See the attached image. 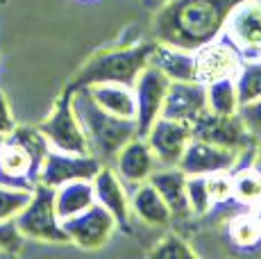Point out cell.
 <instances>
[{
  "label": "cell",
  "instance_id": "cell-1",
  "mask_svg": "<svg viewBox=\"0 0 261 259\" xmlns=\"http://www.w3.org/2000/svg\"><path fill=\"white\" fill-rule=\"evenodd\" d=\"M241 0H166L152 16L154 41L187 50L220 37L227 16Z\"/></svg>",
  "mask_w": 261,
  "mask_h": 259
},
{
  "label": "cell",
  "instance_id": "cell-2",
  "mask_svg": "<svg viewBox=\"0 0 261 259\" xmlns=\"http://www.w3.org/2000/svg\"><path fill=\"white\" fill-rule=\"evenodd\" d=\"M71 89H73L71 96L73 109L80 118L84 139H87L89 155H93L105 166H112L120 148L139 134L137 123L132 118L114 116V114L105 112L102 107H98L87 87H71Z\"/></svg>",
  "mask_w": 261,
  "mask_h": 259
},
{
  "label": "cell",
  "instance_id": "cell-3",
  "mask_svg": "<svg viewBox=\"0 0 261 259\" xmlns=\"http://www.w3.org/2000/svg\"><path fill=\"white\" fill-rule=\"evenodd\" d=\"M50 150L39 127L16 125L0 146V184L32 191L39 184L41 162Z\"/></svg>",
  "mask_w": 261,
  "mask_h": 259
},
{
  "label": "cell",
  "instance_id": "cell-4",
  "mask_svg": "<svg viewBox=\"0 0 261 259\" xmlns=\"http://www.w3.org/2000/svg\"><path fill=\"white\" fill-rule=\"evenodd\" d=\"M150 50H152V41H139L132 46L109 48V50L93 55L75 73L71 87H89L98 82H120L132 87L139 73L148 66Z\"/></svg>",
  "mask_w": 261,
  "mask_h": 259
},
{
  "label": "cell",
  "instance_id": "cell-5",
  "mask_svg": "<svg viewBox=\"0 0 261 259\" xmlns=\"http://www.w3.org/2000/svg\"><path fill=\"white\" fill-rule=\"evenodd\" d=\"M14 223L25 239L41 243H68L62 221L55 212V189L46 184H37L32 189L28 205L18 212Z\"/></svg>",
  "mask_w": 261,
  "mask_h": 259
},
{
  "label": "cell",
  "instance_id": "cell-6",
  "mask_svg": "<svg viewBox=\"0 0 261 259\" xmlns=\"http://www.w3.org/2000/svg\"><path fill=\"white\" fill-rule=\"evenodd\" d=\"M73 89L66 87L64 93L57 98V102L53 105V112L48 114V118L39 125L41 134L46 137L48 146L55 150L64 152H89L87 150V139H84L80 118L73 109Z\"/></svg>",
  "mask_w": 261,
  "mask_h": 259
},
{
  "label": "cell",
  "instance_id": "cell-7",
  "mask_svg": "<svg viewBox=\"0 0 261 259\" xmlns=\"http://www.w3.org/2000/svg\"><path fill=\"white\" fill-rule=\"evenodd\" d=\"M191 134L195 139H202V141L216 143V146L229 148V150L237 152H248L254 148L252 137L241 123L239 114H214L209 109H204L191 123Z\"/></svg>",
  "mask_w": 261,
  "mask_h": 259
},
{
  "label": "cell",
  "instance_id": "cell-8",
  "mask_svg": "<svg viewBox=\"0 0 261 259\" xmlns=\"http://www.w3.org/2000/svg\"><path fill=\"white\" fill-rule=\"evenodd\" d=\"M62 227L68 243L82 248V250H95V248H102L112 239V234L118 225L107 209L93 202L84 212L62 221Z\"/></svg>",
  "mask_w": 261,
  "mask_h": 259
},
{
  "label": "cell",
  "instance_id": "cell-9",
  "mask_svg": "<svg viewBox=\"0 0 261 259\" xmlns=\"http://www.w3.org/2000/svg\"><path fill=\"white\" fill-rule=\"evenodd\" d=\"M223 37L234 43L243 59L261 57V0H241L229 12Z\"/></svg>",
  "mask_w": 261,
  "mask_h": 259
},
{
  "label": "cell",
  "instance_id": "cell-10",
  "mask_svg": "<svg viewBox=\"0 0 261 259\" xmlns=\"http://www.w3.org/2000/svg\"><path fill=\"white\" fill-rule=\"evenodd\" d=\"M102 164L89 152H64L50 148L41 162L39 171V184L46 187H59L64 182L73 180H93L95 173L100 171Z\"/></svg>",
  "mask_w": 261,
  "mask_h": 259
},
{
  "label": "cell",
  "instance_id": "cell-11",
  "mask_svg": "<svg viewBox=\"0 0 261 259\" xmlns=\"http://www.w3.org/2000/svg\"><path fill=\"white\" fill-rule=\"evenodd\" d=\"M193 57H195V80L202 84H212L216 80H225V77H237L241 64H243V55L223 34L216 37L214 41L195 48Z\"/></svg>",
  "mask_w": 261,
  "mask_h": 259
},
{
  "label": "cell",
  "instance_id": "cell-12",
  "mask_svg": "<svg viewBox=\"0 0 261 259\" xmlns=\"http://www.w3.org/2000/svg\"><path fill=\"white\" fill-rule=\"evenodd\" d=\"M168 84H170V80L162 71H157L152 64H148L139 73L137 82L132 84L134 100H137L134 123H137V130L141 137L162 116V107H164V98H166V91H168Z\"/></svg>",
  "mask_w": 261,
  "mask_h": 259
},
{
  "label": "cell",
  "instance_id": "cell-13",
  "mask_svg": "<svg viewBox=\"0 0 261 259\" xmlns=\"http://www.w3.org/2000/svg\"><path fill=\"white\" fill-rule=\"evenodd\" d=\"M243 155L245 152L229 150V148L191 137L177 166L187 175H212V173H220V171H232Z\"/></svg>",
  "mask_w": 261,
  "mask_h": 259
},
{
  "label": "cell",
  "instance_id": "cell-14",
  "mask_svg": "<svg viewBox=\"0 0 261 259\" xmlns=\"http://www.w3.org/2000/svg\"><path fill=\"white\" fill-rule=\"evenodd\" d=\"M143 137L159 166H177L179 157H182L184 148L193 134H191V125L187 123L159 116Z\"/></svg>",
  "mask_w": 261,
  "mask_h": 259
},
{
  "label": "cell",
  "instance_id": "cell-15",
  "mask_svg": "<svg viewBox=\"0 0 261 259\" xmlns=\"http://www.w3.org/2000/svg\"><path fill=\"white\" fill-rule=\"evenodd\" d=\"M207 109V91L204 84L198 80H182V82H170L166 98H164L162 116L173 118L179 123H191Z\"/></svg>",
  "mask_w": 261,
  "mask_h": 259
},
{
  "label": "cell",
  "instance_id": "cell-16",
  "mask_svg": "<svg viewBox=\"0 0 261 259\" xmlns=\"http://www.w3.org/2000/svg\"><path fill=\"white\" fill-rule=\"evenodd\" d=\"M157 159L150 150L145 137L137 134L118 150L112 168L118 173V177L125 182V187H137L141 182H148L150 175L157 171Z\"/></svg>",
  "mask_w": 261,
  "mask_h": 259
},
{
  "label": "cell",
  "instance_id": "cell-17",
  "mask_svg": "<svg viewBox=\"0 0 261 259\" xmlns=\"http://www.w3.org/2000/svg\"><path fill=\"white\" fill-rule=\"evenodd\" d=\"M93 184V193H95V202L102 205L109 214L114 216L116 225L127 227L129 223V191L125 187V182L118 177V173L112 166H100V171L95 173V177L91 180Z\"/></svg>",
  "mask_w": 261,
  "mask_h": 259
},
{
  "label": "cell",
  "instance_id": "cell-18",
  "mask_svg": "<svg viewBox=\"0 0 261 259\" xmlns=\"http://www.w3.org/2000/svg\"><path fill=\"white\" fill-rule=\"evenodd\" d=\"M148 64H152L157 71H162L170 82L195 80V57L193 50H187V48L170 46V43L152 39V50H150Z\"/></svg>",
  "mask_w": 261,
  "mask_h": 259
},
{
  "label": "cell",
  "instance_id": "cell-19",
  "mask_svg": "<svg viewBox=\"0 0 261 259\" xmlns=\"http://www.w3.org/2000/svg\"><path fill=\"white\" fill-rule=\"evenodd\" d=\"M148 182L164 198L173 218L191 216L189 202H187V173L179 166H157V171L150 175Z\"/></svg>",
  "mask_w": 261,
  "mask_h": 259
},
{
  "label": "cell",
  "instance_id": "cell-20",
  "mask_svg": "<svg viewBox=\"0 0 261 259\" xmlns=\"http://www.w3.org/2000/svg\"><path fill=\"white\" fill-rule=\"evenodd\" d=\"M129 212L141 223L152 227H166L173 223V214H170L168 205L150 182L137 184L134 191L129 193Z\"/></svg>",
  "mask_w": 261,
  "mask_h": 259
},
{
  "label": "cell",
  "instance_id": "cell-21",
  "mask_svg": "<svg viewBox=\"0 0 261 259\" xmlns=\"http://www.w3.org/2000/svg\"><path fill=\"white\" fill-rule=\"evenodd\" d=\"M87 89L95 100V105L102 107L105 112L134 121V116H137V100H134L132 87L120 82H98V84H89Z\"/></svg>",
  "mask_w": 261,
  "mask_h": 259
},
{
  "label": "cell",
  "instance_id": "cell-22",
  "mask_svg": "<svg viewBox=\"0 0 261 259\" xmlns=\"http://www.w3.org/2000/svg\"><path fill=\"white\" fill-rule=\"evenodd\" d=\"M232 191L234 202L250 209L261 200V171L252 164V150H248L232 168Z\"/></svg>",
  "mask_w": 261,
  "mask_h": 259
},
{
  "label": "cell",
  "instance_id": "cell-23",
  "mask_svg": "<svg viewBox=\"0 0 261 259\" xmlns=\"http://www.w3.org/2000/svg\"><path fill=\"white\" fill-rule=\"evenodd\" d=\"M93 202L95 193L91 180H73L55 187V212H57L59 221H66L75 214L84 212Z\"/></svg>",
  "mask_w": 261,
  "mask_h": 259
},
{
  "label": "cell",
  "instance_id": "cell-24",
  "mask_svg": "<svg viewBox=\"0 0 261 259\" xmlns=\"http://www.w3.org/2000/svg\"><path fill=\"white\" fill-rule=\"evenodd\" d=\"M207 91V109L214 114H239V91L234 77L216 80L212 84H204Z\"/></svg>",
  "mask_w": 261,
  "mask_h": 259
},
{
  "label": "cell",
  "instance_id": "cell-25",
  "mask_svg": "<svg viewBox=\"0 0 261 259\" xmlns=\"http://www.w3.org/2000/svg\"><path fill=\"white\" fill-rule=\"evenodd\" d=\"M227 232L234 246L243 248V250H252V248L261 246V227L257 225V221L252 218V214L248 209H243L241 214L229 218Z\"/></svg>",
  "mask_w": 261,
  "mask_h": 259
},
{
  "label": "cell",
  "instance_id": "cell-26",
  "mask_svg": "<svg viewBox=\"0 0 261 259\" xmlns=\"http://www.w3.org/2000/svg\"><path fill=\"white\" fill-rule=\"evenodd\" d=\"M237 91H239V102H250L261 96V57L254 59H243L237 77Z\"/></svg>",
  "mask_w": 261,
  "mask_h": 259
},
{
  "label": "cell",
  "instance_id": "cell-27",
  "mask_svg": "<svg viewBox=\"0 0 261 259\" xmlns=\"http://www.w3.org/2000/svg\"><path fill=\"white\" fill-rule=\"evenodd\" d=\"M187 202L191 216H204V214L212 212L207 175H187Z\"/></svg>",
  "mask_w": 261,
  "mask_h": 259
},
{
  "label": "cell",
  "instance_id": "cell-28",
  "mask_svg": "<svg viewBox=\"0 0 261 259\" xmlns=\"http://www.w3.org/2000/svg\"><path fill=\"white\" fill-rule=\"evenodd\" d=\"M30 189H16L0 184V221H14L18 212L28 205L30 200Z\"/></svg>",
  "mask_w": 261,
  "mask_h": 259
},
{
  "label": "cell",
  "instance_id": "cell-29",
  "mask_svg": "<svg viewBox=\"0 0 261 259\" xmlns=\"http://www.w3.org/2000/svg\"><path fill=\"white\" fill-rule=\"evenodd\" d=\"M207 191H209V202L214 207H225L234 202V191H232V173L220 171L207 175Z\"/></svg>",
  "mask_w": 261,
  "mask_h": 259
},
{
  "label": "cell",
  "instance_id": "cell-30",
  "mask_svg": "<svg viewBox=\"0 0 261 259\" xmlns=\"http://www.w3.org/2000/svg\"><path fill=\"white\" fill-rule=\"evenodd\" d=\"M150 257H164V259H189L195 257V250L189 241H184L179 234H166L159 239V243L148 252Z\"/></svg>",
  "mask_w": 261,
  "mask_h": 259
},
{
  "label": "cell",
  "instance_id": "cell-31",
  "mask_svg": "<svg viewBox=\"0 0 261 259\" xmlns=\"http://www.w3.org/2000/svg\"><path fill=\"white\" fill-rule=\"evenodd\" d=\"M239 118L245 125L248 134L252 137L254 143L261 141V96L250 102H243L239 107Z\"/></svg>",
  "mask_w": 261,
  "mask_h": 259
},
{
  "label": "cell",
  "instance_id": "cell-32",
  "mask_svg": "<svg viewBox=\"0 0 261 259\" xmlns=\"http://www.w3.org/2000/svg\"><path fill=\"white\" fill-rule=\"evenodd\" d=\"M25 237L14 221H0V255H16L23 248Z\"/></svg>",
  "mask_w": 261,
  "mask_h": 259
},
{
  "label": "cell",
  "instance_id": "cell-33",
  "mask_svg": "<svg viewBox=\"0 0 261 259\" xmlns=\"http://www.w3.org/2000/svg\"><path fill=\"white\" fill-rule=\"evenodd\" d=\"M14 127H16V121H14L12 107H9V102H7V98H5V93L0 91V132H3V134H9Z\"/></svg>",
  "mask_w": 261,
  "mask_h": 259
},
{
  "label": "cell",
  "instance_id": "cell-34",
  "mask_svg": "<svg viewBox=\"0 0 261 259\" xmlns=\"http://www.w3.org/2000/svg\"><path fill=\"white\" fill-rule=\"evenodd\" d=\"M252 164L261 171V141L254 143V148H252Z\"/></svg>",
  "mask_w": 261,
  "mask_h": 259
},
{
  "label": "cell",
  "instance_id": "cell-35",
  "mask_svg": "<svg viewBox=\"0 0 261 259\" xmlns=\"http://www.w3.org/2000/svg\"><path fill=\"white\" fill-rule=\"evenodd\" d=\"M248 212L252 214V218H254V221H257V225L261 227V200L257 202V205H252V207H250Z\"/></svg>",
  "mask_w": 261,
  "mask_h": 259
},
{
  "label": "cell",
  "instance_id": "cell-36",
  "mask_svg": "<svg viewBox=\"0 0 261 259\" xmlns=\"http://www.w3.org/2000/svg\"><path fill=\"white\" fill-rule=\"evenodd\" d=\"M5 137H7V134H3V132H0V146H3V141H5Z\"/></svg>",
  "mask_w": 261,
  "mask_h": 259
}]
</instances>
